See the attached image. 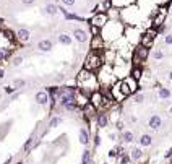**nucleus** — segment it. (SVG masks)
I'll list each match as a JSON object with an SVG mask.
<instances>
[{"mask_svg": "<svg viewBox=\"0 0 172 164\" xmlns=\"http://www.w3.org/2000/svg\"><path fill=\"white\" fill-rule=\"evenodd\" d=\"M81 164H91V151H89V149H84V151H83Z\"/></svg>", "mask_w": 172, "mask_h": 164, "instance_id": "obj_24", "label": "nucleus"}, {"mask_svg": "<svg viewBox=\"0 0 172 164\" xmlns=\"http://www.w3.org/2000/svg\"><path fill=\"white\" fill-rule=\"evenodd\" d=\"M148 127H149V128H153V130H159V128L162 127V119L157 116V114H154V116L149 117V120H148Z\"/></svg>", "mask_w": 172, "mask_h": 164, "instance_id": "obj_14", "label": "nucleus"}, {"mask_svg": "<svg viewBox=\"0 0 172 164\" xmlns=\"http://www.w3.org/2000/svg\"><path fill=\"white\" fill-rule=\"evenodd\" d=\"M21 63H23V57H21V55L13 57V60H11V65L13 67H18V65H21Z\"/></svg>", "mask_w": 172, "mask_h": 164, "instance_id": "obj_30", "label": "nucleus"}, {"mask_svg": "<svg viewBox=\"0 0 172 164\" xmlns=\"http://www.w3.org/2000/svg\"><path fill=\"white\" fill-rule=\"evenodd\" d=\"M60 124H62V117H52L51 122H49V127H51V128H57Z\"/></svg>", "mask_w": 172, "mask_h": 164, "instance_id": "obj_28", "label": "nucleus"}, {"mask_svg": "<svg viewBox=\"0 0 172 164\" xmlns=\"http://www.w3.org/2000/svg\"><path fill=\"white\" fill-rule=\"evenodd\" d=\"M125 33V25L120 20H109L104 25V28L101 30V36L104 38L106 42H115L117 39H120Z\"/></svg>", "mask_w": 172, "mask_h": 164, "instance_id": "obj_1", "label": "nucleus"}, {"mask_svg": "<svg viewBox=\"0 0 172 164\" xmlns=\"http://www.w3.org/2000/svg\"><path fill=\"white\" fill-rule=\"evenodd\" d=\"M16 164H25V162H16Z\"/></svg>", "mask_w": 172, "mask_h": 164, "instance_id": "obj_46", "label": "nucleus"}, {"mask_svg": "<svg viewBox=\"0 0 172 164\" xmlns=\"http://www.w3.org/2000/svg\"><path fill=\"white\" fill-rule=\"evenodd\" d=\"M164 44H166V46H172V33H169V34L164 36Z\"/></svg>", "mask_w": 172, "mask_h": 164, "instance_id": "obj_32", "label": "nucleus"}, {"mask_svg": "<svg viewBox=\"0 0 172 164\" xmlns=\"http://www.w3.org/2000/svg\"><path fill=\"white\" fill-rule=\"evenodd\" d=\"M104 65V57L102 52H94L91 51L88 55H86V60H84V68L86 70H91V72H96Z\"/></svg>", "mask_w": 172, "mask_h": 164, "instance_id": "obj_3", "label": "nucleus"}, {"mask_svg": "<svg viewBox=\"0 0 172 164\" xmlns=\"http://www.w3.org/2000/svg\"><path fill=\"white\" fill-rule=\"evenodd\" d=\"M15 91H16L15 86H3V93H5V94H13Z\"/></svg>", "mask_w": 172, "mask_h": 164, "instance_id": "obj_31", "label": "nucleus"}, {"mask_svg": "<svg viewBox=\"0 0 172 164\" xmlns=\"http://www.w3.org/2000/svg\"><path fill=\"white\" fill-rule=\"evenodd\" d=\"M34 2H36V0H21V3H23V5H28V7L33 5Z\"/></svg>", "mask_w": 172, "mask_h": 164, "instance_id": "obj_40", "label": "nucleus"}, {"mask_svg": "<svg viewBox=\"0 0 172 164\" xmlns=\"http://www.w3.org/2000/svg\"><path fill=\"white\" fill-rule=\"evenodd\" d=\"M96 34H101V30L96 26H91V36H96Z\"/></svg>", "mask_w": 172, "mask_h": 164, "instance_id": "obj_35", "label": "nucleus"}, {"mask_svg": "<svg viewBox=\"0 0 172 164\" xmlns=\"http://www.w3.org/2000/svg\"><path fill=\"white\" fill-rule=\"evenodd\" d=\"M170 10H172V7H170Z\"/></svg>", "mask_w": 172, "mask_h": 164, "instance_id": "obj_48", "label": "nucleus"}, {"mask_svg": "<svg viewBox=\"0 0 172 164\" xmlns=\"http://www.w3.org/2000/svg\"><path fill=\"white\" fill-rule=\"evenodd\" d=\"M62 3L67 7H71V5H75V0H62Z\"/></svg>", "mask_w": 172, "mask_h": 164, "instance_id": "obj_39", "label": "nucleus"}, {"mask_svg": "<svg viewBox=\"0 0 172 164\" xmlns=\"http://www.w3.org/2000/svg\"><path fill=\"white\" fill-rule=\"evenodd\" d=\"M107 21H109L107 13H106V11H97V13H94V15L91 16L89 26H96V28H99V30H102L104 25L107 23Z\"/></svg>", "mask_w": 172, "mask_h": 164, "instance_id": "obj_6", "label": "nucleus"}, {"mask_svg": "<svg viewBox=\"0 0 172 164\" xmlns=\"http://www.w3.org/2000/svg\"><path fill=\"white\" fill-rule=\"evenodd\" d=\"M15 34H16V41L21 42V44H23V42H28L31 39V33H29V30H26V28H20Z\"/></svg>", "mask_w": 172, "mask_h": 164, "instance_id": "obj_12", "label": "nucleus"}, {"mask_svg": "<svg viewBox=\"0 0 172 164\" xmlns=\"http://www.w3.org/2000/svg\"><path fill=\"white\" fill-rule=\"evenodd\" d=\"M130 76H133L135 80L140 83V81H141V78H143V68H141V65H132Z\"/></svg>", "mask_w": 172, "mask_h": 164, "instance_id": "obj_16", "label": "nucleus"}, {"mask_svg": "<svg viewBox=\"0 0 172 164\" xmlns=\"http://www.w3.org/2000/svg\"><path fill=\"white\" fill-rule=\"evenodd\" d=\"M135 0H112V7H115V8H124V7H128L132 5Z\"/></svg>", "mask_w": 172, "mask_h": 164, "instance_id": "obj_21", "label": "nucleus"}, {"mask_svg": "<svg viewBox=\"0 0 172 164\" xmlns=\"http://www.w3.org/2000/svg\"><path fill=\"white\" fill-rule=\"evenodd\" d=\"M164 158H166V159H170V158H172V148H169L167 151L164 153Z\"/></svg>", "mask_w": 172, "mask_h": 164, "instance_id": "obj_38", "label": "nucleus"}, {"mask_svg": "<svg viewBox=\"0 0 172 164\" xmlns=\"http://www.w3.org/2000/svg\"><path fill=\"white\" fill-rule=\"evenodd\" d=\"M149 49L145 47V46H135L133 47V54H132V65H141V63H145L148 60V57H149Z\"/></svg>", "mask_w": 172, "mask_h": 164, "instance_id": "obj_4", "label": "nucleus"}, {"mask_svg": "<svg viewBox=\"0 0 172 164\" xmlns=\"http://www.w3.org/2000/svg\"><path fill=\"white\" fill-rule=\"evenodd\" d=\"M141 158H143L141 148H133L132 151H130V159H132V161H140Z\"/></svg>", "mask_w": 172, "mask_h": 164, "instance_id": "obj_22", "label": "nucleus"}, {"mask_svg": "<svg viewBox=\"0 0 172 164\" xmlns=\"http://www.w3.org/2000/svg\"><path fill=\"white\" fill-rule=\"evenodd\" d=\"M120 21L125 26H138L141 21V11L140 7H135L133 3L120 8Z\"/></svg>", "mask_w": 172, "mask_h": 164, "instance_id": "obj_2", "label": "nucleus"}, {"mask_svg": "<svg viewBox=\"0 0 172 164\" xmlns=\"http://www.w3.org/2000/svg\"><path fill=\"white\" fill-rule=\"evenodd\" d=\"M107 156L112 159V158H119V154H117V149L115 148H112V149H109V153H107Z\"/></svg>", "mask_w": 172, "mask_h": 164, "instance_id": "obj_34", "label": "nucleus"}, {"mask_svg": "<svg viewBox=\"0 0 172 164\" xmlns=\"http://www.w3.org/2000/svg\"><path fill=\"white\" fill-rule=\"evenodd\" d=\"M38 49L41 52H51L52 49H54V42L51 39H41L38 42Z\"/></svg>", "mask_w": 172, "mask_h": 164, "instance_id": "obj_15", "label": "nucleus"}, {"mask_svg": "<svg viewBox=\"0 0 172 164\" xmlns=\"http://www.w3.org/2000/svg\"><path fill=\"white\" fill-rule=\"evenodd\" d=\"M135 140V133L130 132V130H124L122 132V141H125V143H132Z\"/></svg>", "mask_w": 172, "mask_h": 164, "instance_id": "obj_23", "label": "nucleus"}, {"mask_svg": "<svg viewBox=\"0 0 172 164\" xmlns=\"http://www.w3.org/2000/svg\"><path fill=\"white\" fill-rule=\"evenodd\" d=\"M169 80L172 81V70H170V73H169Z\"/></svg>", "mask_w": 172, "mask_h": 164, "instance_id": "obj_44", "label": "nucleus"}, {"mask_svg": "<svg viewBox=\"0 0 172 164\" xmlns=\"http://www.w3.org/2000/svg\"><path fill=\"white\" fill-rule=\"evenodd\" d=\"M124 36L127 39V42L130 46H138L140 44V39H141V31L138 30V26H125V33Z\"/></svg>", "mask_w": 172, "mask_h": 164, "instance_id": "obj_5", "label": "nucleus"}, {"mask_svg": "<svg viewBox=\"0 0 172 164\" xmlns=\"http://www.w3.org/2000/svg\"><path fill=\"white\" fill-rule=\"evenodd\" d=\"M78 140H80V143H81L83 146L89 145L91 137H89V132H88V128H86V127H81V128H80V133H78Z\"/></svg>", "mask_w": 172, "mask_h": 164, "instance_id": "obj_13", "label": "nucleus"}, {"mask_svg": "<svg viewBox=\"0 0 172 164\" xmlns=\"http://www.w3.org/2000/svg\"><path fill=\"white\" fill-rule=\"evenodd\" d=\"M89 47H91V51H94V52H104V49H106V41H104V38L101 36V34L91 36Z\"/></svg>", "mask_w": 172, "mask_h": 164, "instance_id": "obj_7", "label": "nucleus"}, {"mask_svg": "<svg viewBox=\"0 0 172 164\" xmlns=\"http://www.w3.org/2000/svg\"><path fill=\"white\" fill-rule=\"evenodd\" d=\"M117 88H119V91H120V94H122V98H127V96H130V94H133V93H132V89H130V86H128V83L125 81V78H124V80H119L117 83Z\"/></svg>", "mask_w": 172, "mask_h": 164, "instance_id": "obj_10", "label": "nucleus"}, {"mask_svg": "<svg viewBox=\"0 0 172 164\" xmlns=\"http://www.w3.org/2000/svg\"><path fill=\"white\" fill-rule=\"evenodd\" d=\"M128 162H130V156H128V154H122L119 164H128Z\"/></svg>", "mask_w": 172, "mask_h": 164, "instance_id": "obj_33", "label": "nucleus"}, {"mask_svg": "<svg viewBox=\"0 0 172 164\" xmlns=\"http://www.w3.org/2000/svg\"><path fill=\"white\" fill-rule=\"evenodd\" d=\"M115 149H117V154H119V158H120L122 154H125V149H124V146H122V145H119Z\"/></svg>", "mask_w": 172, "mask_h": 164, "instance_id": "obj_36", "label": "nucleus"}, {"mask_svg": "<svg viewBox=\"0 0 172 164\" xmlns=\"http://www.w3.org/2000/svg\"><path fill=\"white\" fill-rule=\"evenodd\" d=\"M143 101H145V93H141V91L138 93L137 91V93H135V96H133V102L135 104H141Z\"/></svg>", "mask_w": 172, "mask_h": 164, "instance_id": "obj_26", "label": "nucleus"}, {"mask_svg": "<svg viewBox=\"0 0 172 164\" xmlns=\"http://www.w3.org/2000/svg\"><path fill=\"white\" fill-rule=\"evenodd\" d=\"M109 138L111 140H115V133H109Z\"/></svg>", "mask_w": 172, "mask_h": 164, "instance_id": "obj_42", "label": "nucleus"}, {"mask_svg": "<svg viewBox=\"0 0 172 164\" xmlns=\"http://www.w3.org/2000/svg\"><path fill=\"white\" fill-rule=\"evenodd\" d=\"M13 86H15L16 89H20V88H25V86H26V81H25V80H21V78H16V80L13 81Z\"/></svg>", "mask_w": 172, "mask_h": 164, "instance_id": "obj_29", "label": "nucleus"}, {"mask_svg": "<svg viewBox=\"0 0 172 164\" xmlns=\"http://www.w3.org/2000/svg\"><path fill=\"white\" fill-rule=\"evenodd\" d=\"M138 143H140V146H143V148L151 146V143H153V137H151V135H148V133H145V135H141V137H140Z\"/></svg>", "mask_w": 172, "mask_h": 164, "instance_id": "obj_17", "label": "nucleus"}, {"mask_svg": "<svg viewBox=\"0 0 172 164\" xmlns=\"http://www.w3.org/2000/svg\"><path fill=\"white\" fill-rule=\"evenodd\" d=\"M5 76V72H3V68H0V78H3Z\"/></svg>", "mask_w": 172, "mask_h": 164, "instance_id": "obj_43", "label": "nucleus"}, {"mask_svg": "<svg viewBox=\"0 0 172 164\" xmlns=\"http://www.w3.org/2000/svg\"><path fill=\"white\" fill-rule=\"evenodd\" d=\"M8 55H10V49L8 47H2L0 49V62H3L8 59Z\"/></svg>", "mask_w": 172, "mask_h": 164, "instance_id": "obj_27", "label": "nucleus"}, {"mask_svg": "<svg viewBox=\"0 0 172 164\" xmlns=\"http://www.w3.org/2000/svg\"><path fill=\"white\" fill-rule=\"evenodd\" d=\"M59 42L62 46H71L73 38H71L70 34H67V33H62V34H59Z\"/></svg>", "mask_w": 172, "mask_h": 164, "instance_id": "obj_18", "label": "nucleus"}, {"mask_svg": "<svg viewBox=\"0 0 172 164\" xmlns=\"http://www.w3.org/2000/svg\"><path fill=\"white\" fill-rule=\"evenodd\" d=\"M71 36H73V39L76 42H80V44H84V42H88V39H89V34L84 30H81V28H73Z\"/></svg>", "mask_w": 172, "mask_h": 164, "instance_id": "obj_8", "label": "nucleus"}, {"mask_svg": "<svg viewBox=\"0 0 172 164\" xmlns=\"http://www.w3.org/2000/svg\"><path fill=\"white\" fill-rule=\"evenodd\" d=\"M169 114H170V116H172V106H170V109H169Z\"/></svg>", "mask_w": 172, "mask_h": 164, "instance_id": "obj_45", "label": "nucleus"}, {"mask_svg": "<svg viewBox=\"0 0 172 164\" xmlns=\"http://www.w3.org/2000/svg\"><path fill=\"white\" fill-rule=\"evenodd\" d=\"M96 125L99 128H106L107 125H109V116H107L106 112L97 111V114H96Z\"/></svg>", "mask_w": 172, "mask_h": 164, "instance_id": "obj_11", "label": "nucleus"}, {"mask_svg": "<svg viewBox=\"0 0 172 164\" xmlns=\"http://www.w3.org/2000/svg\"><path fill=\"white\" fill-rule=\"evenodd\" d=\"M151 57L154 60H162L164 59V51L162 49H154V51L151 52Z\"/></svg>", "mask_w": 172, "mask_h": 164, "instance_id": "obj_25", "label": "nucleus"}, {"mask_svg": "<svg viewBox=\"0 0 172 164\" xmlns=\"http://www.w3.org/2000/svg\"><path fill=\"white\" fill-rule=\"evenodd\" d=\"M99 145H101V137H99V133L96 135V137H94V146L97 148Z\"/></svg>", "mask_w": 172, "mask_h": 164, "instance_id": "obj_37", "label": "nucleus"}, {"mask_svg": "<svg viewBox=\"0 0 172 164\" xmlns=\"http://www.w3.org/2000/svg\"><path fill=\"white\" fill-rule=\"evenodd\" d=\"M157 96H159V99H169L170 96H172V93H170V89L169 88H166V86H161L159 89H157Z\"/></svg>", "mask_w": 172, "mask_h": 164, "instance_id": "obj_19", "label": "nucleus"}, {"mask_svg": "<svg viewBox=\"0 0 172 164\" xmlns=\"http://www.w3.org/2000/svg\"><path fill=\"white\" fill-rule=\"evenodd\" d=\"M18 96H20V93H16V91H15V93L11 94V101H15V99H16Z\"/></svg>", "mask_w": 172, "mask_h": 164, "instance_id": "obj_41", "label": "nucleus"}, {"mask_svg": "<svg viewBox=\"0 0 172 164\" xmlns=\"http://www.w3.org/2000/svg\"><path fill=\"white\" fill-rule=\"evenodd\" d=\"M44 13H47V15H51V16H55L57 15V11H59V7L57 5H54V3H47L44 8Z\"/></svg>", "mask_w": 172, "mask_h": 164, "instance_id": "obj_20", "label": "nucleus"}, {"mask_svg": "<svg viewBox=\"0 0 172 164\" xmlns=\"http://www.w3.org/2000/svg\"><path fill=\"white\" fill-rule=\"evenodd\" d=\"M34 101L39 106H47L49 102H51V94H49L47 91H38L36 96H34Z\"/></svg>", "mask_w": 172, "mask_h": 164, "instance_id": "obj_9", "label": "nucleus"}, {"mask_svg": "<svg viewBox=\"0 0 172 164\" xmlns=\"http://www.w3.org/2000/svg\"><path fill=\"white\" fill-rule=\"evenodd\" d=\"M0 3H2V0H0Z\"/></svg>", "mask_w": 172, "mask_h": 164, "instance_id": "obj_47", "label": "nucleus"}]
</instances>
